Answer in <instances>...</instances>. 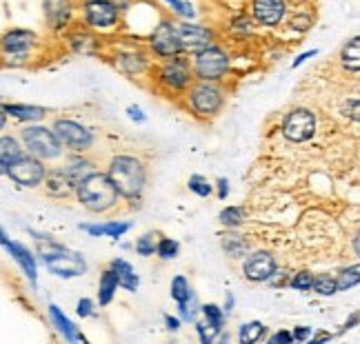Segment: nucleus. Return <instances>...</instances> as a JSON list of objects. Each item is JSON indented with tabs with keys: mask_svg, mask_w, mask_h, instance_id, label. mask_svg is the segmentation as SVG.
<instances>
[{
	"mask_svg": "<svg viewBox=\"0 0 360 344\" xmlns=\"http://www.w3.org/2000/svg\"><path fill=\"white\" fill-rule=\"evenodd\" d=\"M249 13L258 27L276 29L289 13V0H249Z\"/></svg>",
	"mask_w": 360,
	"mask_h": 344,
	"instance_id": "nucleus-16",
	"label": "nucleus"
},
{
	"mask_svg": "<svg viewBox=\"0 0 360 344\" xmlns=\"http://www.w3.org/2000/svg\"><path fill=\"white\" fill-rule=\"evenodd\" d=\"M265 342L267 344H292L294 338H292V331H276L271 336H265Z\"/></svg>",
	"mask_w": 360,
	"mask_h": 344,
	"instance_id": "nucleus-49",
	"label": "nucleus"
},
{
	"mask_svg": "<svg viewBox=\"0 0 360 344\" xmlns=\"http://www.w3.org/2000/svg\"><path fill=\"white\" fill-rule=\"evenodd\" d=\"M358 320H360V313H358V311H352V315H349L347 320H345V324H342V329H340V331H338V336L347 333L349 329H356V326H358Z\"/></svg>",
	"mask_w": 360,
	"mask_h": 344,
	"instance_id": "nucleus-54",
	"label": "nucleus"
},
{
	"mask_svg": "<svg viewBox=\"0 0 360 344\" xmlns=\"http://www.w3.org/2000/svg\"><path fill=\"white\" fill-rule=\"evenodd\" d=\"M114 65H116V69H120L124 76L138 78L143 74H149L151 58H149V53L143 51V49H124V51H118L114 56Z\"/></svg>",
	"mask_w": 360,
	"mask_h": 344,
	"instance_id": "nucleus-19",
	"label": "nucleus"
},
{
	"mask_svg": "<svg viewBox=\"0 0 360 344\" xmlns=\"http://www.w3.org/2000/svg\"><path fill=\"white\" fill-rule=\"evenodd\" d=\"M109 269L114 271L116 280H118V289H124V291L129 293H136L138 289H141V275L136 273L134 265L129 260L124 258H114L112 263H109Z\"/></svg>",
	"mask_w": 360,
	"mask_h": 344,
	"instance_id": "nucleus-25",
	"label": "nucleus"
},
{
	"mask_svg": "<svg viewBox=\"0 0 360 344\" xmlns=\"http://www.w3.org/2000/svg\"><path fill=\"white\" fill-rule=\"evenodd\" d=\"M63 36L67 40V47L72 49L74 53L94 56V53H98V49H101L98 36H96L91 29H87V27H78V29H76V27H69Z\"/></svg>",
	"mask_w": 360,
	"mask_h": 344,
	"instance_id": "nucleus-20",
	"label": "nucleus"
},
{
	"mask_svg": "<svg viewBox=\"0 0 360 344\" xmlns=\"http://www.w3.org/2000/svg\"><path fill=\"white\" fill-rule=\"evenodd\" d=\"M147 49L151 56H156L158 60L180 56V53H183V47H180V40L176 34V22L172 18H162L154 29H151L149 40H147Z\"/></svg>",
	"mask_w": 360,
	"mask_h": 344,
	"instance_id": "nucleus-13",
	"label": "nucleus"
},
{
	"mask_svg": "<svg viewBox=\"0 0 360 344\" xmlns=\"http://www.w3.org/2000/svg\"><path fill=\"white\" fill-rule=\"evenodd\" d=\"M43 18L51 34H65L76 18V0H43Z\"/></svg>",
	"mask_w": 360,
	"mask_h": 344,
	"instance_id": "nucleus-17",
	"label": "nucleus"
},
{
	"mask_svg": "<svg viewBox=\"0 0 360 344\" xmlns=\"http://www.w3.org/2000/svg\"><path fill=\"white\" fill-rule=\"evenodd\" d=\"M254 20L252 16H247V13H238V16H233L229 20V32L236 36V38H247V36H252L254 34Z\"/></svg>",
	"mask_w": 360,
	"mask_h": 344,
	"instance_id": "nucleus-40",
	"label": "nucleus"
},
{
	"mask_svg": "<svg viewBox=\"0 0 360 344\" xmlns=\"http://www.w3.org/2000/svg\"><path fill=\"white\" fill-rule=\"evenodd\" d=\"M198 315H200V302L196 296H191L187 302H180L178 305V318L183 324H189V322L193 324L198 320Z\"/></svg>",
	"mask_w": 360,
	"mask_h": 344,
	"instance_id": "nucleus-41",
	"label": "nucleus"
},
{
	"mask_svg": "<svg viewBox=\"0 0 360 344\" xmlns=\"http://www.w3.org/2000/svg\"><path fill=\"white\" fill-rule=\"evenodd\" d=\"M218 223L223 225L225 229L236 231V229H240L247 223V209H245V206H240V204H229V206H225V209L218 213Z\"/></svg>",
	"mask_w": 360,
	"mask_h": 344,
	"instance_id": "nucleus-31",
	"label": "nucleus"
},
{
	"mask_svg": "<svg viewBox=\"0 0 360 344\" xmlns=\"http://www.w3.org/2000/svg\"><path fill=\"white\" fill-rule=\"evenodd\" d=\"M7 125H9V118H7V114L3 112V109H0V133L7 129Z\"/></svg>",
	"mask_w": 360,
	"mask_h": 344,
	"instance_id": "nucleus-57",
	"label": "nucleus"
},
{
	"mask_svg": "<svg viewBox=\"0 0 360 344\" xmlns=\"http://www.w3.org/2000/svg\"><path fill=\"white\" fill-rule=\"evenodd\" d=\"M316 56H318V51H316V49H309V51L300 53V56H296V58L292 60V69H298V67H302V65L307 62L309 58H316Z\"/></svg>",
	"mask_w": 360,
	"mask_h": 344,
	"instance_id": "nucleus-53",
	"label": "nucleus"
},
{
	"mask_svg": "<svg viewBox=\"0 0 360 344\" xmlns=\"http://www.w3.org/2000/svg\"><path fill=\"white\" fill-rule=\"evenodd\" d=\"M156 256L162 260V263L176 260L180 256V242L176 238H167V236L158 238V242H156Z\"/></svg>",
	"mask_w": 360,
	"mask_h": 344,
	"instance_id": "nucleus-39",
	"label": "nucleus"
},
{
	"mask_svg": "<svg viewBox=\"0 0 360 344\" xmlns=\"http://www.w3.org/2000/svg\"><path fill=\"white\" fill-rule=\"evenodd\" d=\"M214 189H216L218 200H227L229 198V180H227V178H218Z\"/></svg>",
	"mask_w": 360,
	"mask_h": 344,
	"instance_id": "nucleus-51",
	"label": "nucleus"
},
{
	"mask_svg": "<svg viewBox=\"0 0 360 344\" xmlns=\"http://www.w3.org/2000/svg\"><path fill=\"white\" fill-rule=\"evenodd\" d=\"M289 3H298V5H309L314 0H289Z\"/></svg>",
	"mask_w": 360,
	"mask_h": 344,
	"instance_id": "nucleus-59",
	"label": "nucleus"
},
{
	"mask_svg": "<svg viewBox=\"0 0 360 344\" xmlns=\"http://www.w3.org/2000/svg\"><path fill=\"white\" fill-rule=\"evenodd\" d=\"M36 253H38L36 258H40V263L47 267V271L56 275V278L74 280V278H80V275H85L89 269L85 256L67 249L56 238L40 240L36 246Z\"/></svg>",
	"mask_w": 360,
	"mask_h": 344,
	"instance_id": "nucleus-3",
	"label": "nucleus"
},
{
	"mask_svg": "<svg viewBox=\"0 0 360 344\" xmlns=\"http://www.w3.org/2000/svg\"><path fill=\"white\" fill-rule=\"evenodd\" d=\"M156 242H158V233L156 231H145L141 238H136L134 251L141 258H151V256H156Z\"/></svg>",
	"mask_w": 360,
	"mask_h": 344,
	"instance_id": "nucleus-38",
	"label": "nucleus"
},
{
	"mask_svg": "<svg viewBox=\"0 0 360 344\" xmlns=\"http://www.w3.org/2000/svg\"><path fill=\"white\" fill-rule=\"evenodd\" d=\"M40 47V36L25 27H11L0 34V67H27Z\"/></svg>",
	"mask_w": 360,
	"mask_h": 344,
	"instance_id": "nucleus-5",
	"label": "nucleus"
},
{
	"mask_svg": "<svg viewBox=\"0 0 360 344\" xmlns=\"http://www.w3.org/2000/svg\"><path fill=\"white\" fill-rule=\"evenodd\" d=\"M40 189L45 191L47 198H53V200H65L69 196H74V185L67 180V176L63 173L60 167H47V173H45V180L40 185Z\"/></svg>",
	"mask_w": 360,
	"mask_h": 344,
	"instance_id": "nucleus-22",
	"label": "nucleus"
},
{
	"mask_svg": "<svg viewBox=\"0 0 360 344\" xmlns=\"http://www.w3.org/2000/svg\"><path fill=\"white\" fill-rule=\"evenodd\" d=\"M165 5H169L172 13L183 20H196V9L191 7V3L187 0H162Z\"/></svg>",
	"mask_w": 360,
	"mask_h": 344,
	"instance_id": "nucleus-44",
	"label": "nucleus"
},
{
	"mask_svg": "<svg viewBox=\"0 0 360 344\" xmlns=\"http://www.w3.org/2000/svg\"><path fill=\"white\" fill-rule=\"evenodd\" d=\"M176 34L180 40L183 53H196L205 47L216 43V32L207 25H198L196 20H180L176 22Z\"/></svg>",
	"mask_w": 360,
	"mask_h": 344,
	"instance_id": "nucleus-15",
	"label": "nucleus"
},
{
	"mask_svg": "<svg viewBox=\"0 0 360 344\" xmlns=\"http://www.w3.org/2000/svg\"><path fill=\"white\" fill-rule=\"evenodd\" d=\"M233 307H236V298H233V291H227L225 293V305H223L225 315H229L233 311Z\"/></svg>",
	"mask_w": 360,
	"mask_h": 344,
	"instance_id": "nucleus-55",
	"label": "nucleus"
},
{
	"mask_svg": "<svg viewBox=\"0 0 360 344\" xmlns=\"http://www.w3.org/2000/svg\"><path fill=\"white\" fill-rule=\"evenodd\" d=\"M114 183L118 196L127 202H141L147 189V167L141 158L129 154H118L109 160L105 171Z\"/></svg>",
	"mask_w": 360,
	"mask_h": 344,
	"instance_id": "nucleus-1",
	"label": "nucleus"
},
{
	"mask_svg": "<svg viewBox=\"0 0 360 344\" xmlns=\"http://www.w3.org/2000/svg\"><path fill=\"white\" fill-rule=\"evenodd\" d=\"M45 173H47V162L22 151V154L9 164L5 178H9L18 189H40V185L45 180Z\"/></svg>",
	"mask_w": 360,
	"mask_h": 344,
	"instance_id": "nucleus-12",
	"label": "nucleus"
},
{
	"mask_svg": "<svg viewBox=\"0 0 360 344\" xmlns=\"http://www.w3.org/2000/svg\"><path fill=\"white\" fill-rule=\"evenodd\" d=\"M220 244H223V251L233 260H243L249 251H252V244H249V240L245 236H240V233H227Z\"/></svg>",
	"mask_w": 360,
	"mask_h": 344,
	"instance_id": "nucleus-30",
	"label": "nucleus"
},
{
	"mask_svg": "<svg viewBox=\"0 0 360 344\" xmlns=\"http://www.w3.org/2000/svg\"><path fill=\"white\" fill-rule=\"evenodd\" d=\"M311 282H314V273L309 269H302V271H296L289 275L287 286H292L294 291L307 293V291H311Z\"/></svg>",
	"mask_w": 360,
	"mask_h": 344,
	"instance_id": "nucleus-43",
	"label": "nucleus"
},
{
	"mask_svg": "<svg viewBox=\"0 0 360 344\" xmlns=\"http://www.w3.org/2000/svg\"><path fill=\"white\" fill-rule=\"evenodd\" d=\"M314 25H316V16H314L311 11H307V9H298V11L292 13V16H289V29L296 32V34L311 32Z\"/></svg>",
	"mask_w": 360,
	"mask_h": 344,
	"instance_id": "nucleus-37",
	"label": "nucleus"
},
{
	"mask_svg": "<svg viewBox=\"0 0 360 344\" xmlns=\"http://www.w3.org/2000/svg\"><path fill=\"white\" fill-rule=\"evenodd\" d=\"M149 76L154 80L156 89L162 93L172 95H185V91L193 85V72H191V60L187 58V53H180V56H172L160 60L156 67L151 65Z\"/></svg>",
	"mask_w": 360,
	"mask_h": 344,
	"instance_id": "nucleus-4",
	"label": "nucleus"
},
{
	"mask_svg": "<svg viewBox=\"0 0 360 344\" xmlns=\"http://www.w3.org/2000/svg\"><path fill=\"white\" fill-rule=\"evenodd\" d=\"M231 69V56L225 47L210 45L196 53H191V72L196 80L205 82H220Z\"/></svg>",
	"mask_w": 360,
	"mask_h": 344,
	"instance_id": "nucleus-8",
	"label": "nucleus"
},
{
	"mask_svg": "<svg viewBox=\"0 0 360 344\" xmlns=\"http://www.w3.org/2000/svg\"><path fill=\"white\" fill-rule=\"evenodd\" d=\"M311 333H314V329H311V326H294V329H292V338H294V342H309Z\"/></svg>",
	"mask_w": 360,
	"mask_h": 344,
	"instance_id": "nucleus-50",
	"label": "nucleus"
},
{
	"mask_svg": "<svg viewBox=\"0 0 360 344\" xmlns=\"http://www.w3.org/2000/svg\"><path fill=\"white\" fill-rule=\"evenodd\" d=\"M0 109L7 114L9 120H16L20 125H32V122H43L49 114L47 107L30 105V102H0Z\"/></svg>",
	"mask_w": 360,
	"mask_h": 344,
	"instance_id": "nucleus-21",
	"label": "nucleus"
},
{
	"mask_svg": "<svg viewBox=\"0 0 360 344\" xmlns=\"http://www.w3.org/2000/svg\"><path fill=\"white\" fill-rule=\"evenodd\" d=\"M278 267V258H276L271 251L267 249H256V251H249L243 260V275L245 280L249 282H267L269 275L276 271Z\"/></svg>",
	"mask_w": 360,
	"mask_h": 344,
	"instance_id": "nucleus-18",
	"label": "nucleus"
},
{
	"mask_svg": "<svg viewBox=\"0 0 360 344\" xmlns=\"http://www.w3.org/2000/svg\"><path fill=\"white\" fill-rule=\"evenodd\" d=\"M267 336V326L260 320H249L238 326V340L240 344H256L260 340H265Z\"/></svg>",
	"mask_w": 360,
	"mask_h": 344,
	"instance_id": "nucleus-32",
	"label": "nucleus"
},
{
	"mask_svg": "<svg viewBox=\"0 0 360 344\" xmlns=\"http://www.w3.org/2000/svg\"><path fill=\"white\" fill-rule=\"evenodd\" d=\"M193 329H196L198 340H200L202 344H212V342L218 338V331H216V329L210 326L205 320H196V322H193Z\"/></svg>",
	"mask_w": 360,
	"mask_h": 344,
	"instance_id": "nucleus-46",
	"label": "nucleus"
},
{
	"mask_svg": "<svg viewBox=\"0 0 360 344\" xmlns=\"http://www.w3.org/2000/svg\"><path fill=\"white\" fill-rule=\"evenodd\" d=\"M0 246H3V249L11 256L13 263L20 267L22 275L30 280V284L36 286L38 284V258H36V253L27 244H22L18 240H11L3 225H0Z\"/></svg>",
	"mask_w": 360,
	"mask_h": 344,
	"instance_id": "nucleus-14",
	"label": "nucleus"
},
{
	"mask_svg": "<svg viewBox=\"0 0 360 344\" xmlns=\"http://www.w3.org/2000/svg\"><path fill=\"white\" fill-rule=\"evenodd\" d=\"M314 344H321V342H329V340H334V336L331 333H327V331H318V333H311V338H309Z\"/></svg>",
	"mask_w": 360,
	"mask_h": 344,
	"instance_id": "nucleus-56",
	"label": "nucleus"
},
{
	"mask_svg": "<svg viewBox=\"0 0 360 344\" xmlns=\"http://www.w3.org/2000/svg\"><path fill=\"white\" fill-rule=\"evenodd\" d=\"M51 131L56 133L63 149L72 154H89L96 145V133L74 118H56L51 122Z\"/></svg>",
	"mask_w": 360,
	"mask_h": 344,
	"instance_id": "nucleus-11",
	"label": "nucleus"
},
{
	"mask_svg": "<svg viewBox=\"0 0 360 344\" xmlns=\"http://www.w3.org/2000/svg\"><path fill=\"white\" fill-rule=\"evenodd\" d=\"M74 196L80 202L82 209H87L91 213H109L114 211L120 204V196L114 187V183L109 180V176L105 171H91L76 185Z\"/></svg>",
	"mask_w": 360,
	"mask_h": 344,
	"instance_id": "nucleus-2",
	"label": "nucleus"
},
{
	"mask_svg": "<svg viewBox=\"0 0 360 344\" xmlns=\"http://www.w3.org/2000/svg\"><path fill=\"white\" fill-rule=\"evenodd\" d=\"M78 229L89 233L91 238L120 240L131 231V223H124V220H107V223H98V225H78Z\"/></svg>",
	"mask_w": 360,
	"mask_h": 344,
	"instance_id": "nucleus-24",
	"label": "nucleus"
},
{
	"mask_svg": "<svg viewBox=\"0 0 360 344\" xmlns=\"http://www.w3.org/2000/svg\"><path fill=\"white\" fill-rule=\"evenodd\" d=\"M47 315H49V320H51V324L56 326V331L67 340V342H85L87 338H85V333L80 331V329L67 318V313L58 307V305H49L47 307Z\"/></svg>",
	"mask_w": 360,
	"mask_h": 344,
	"instance_id": "nucleus-23",
	"label": "nucleus"
},
{
	"mask_svg": "<svg viewBox=\"0 0 360 344\" xmlns=\"http://www.w3.org/2000/svg\"><path fill=\"white\" fill-rule=\"evenodd\" d=\"M289 275H292V271H289V269L276 267V271L269 275L267 284H271L274 289H283V286H287V282H289Z\"/></svg>",
	"mask_w": 360,
	"mask_h": 344,
	"instance_id": "nucleus-47",
	"label": "nucleus"
},
{
	"mask_svg": "<svg viewBox=\"0 0 360 344\" xmlns=\"http://www.w3.org/2000/svg\"><path fill=\"white\" fill-rule=\"evenodd\" d=\"M187 189L191 191L193 196H198V198H210L214 194V185L207 180V176H200V173L189 176Z\"/></svg>",
	"mask_w": 360,
	"mask_h": 344,
	"instance_id": "nucleus-42",
	"label": "nucleus"
},
{
	"mask_svg": "<svg viewBox=\"0 0 360 344\" xmlns=\"http://www.w3.org/2000/svg\"><path fill=\"white\" fill-rule=\"evenodd\" d=\"M118 293V280L112 269H105L101 273V280H98V305L101 307H109L114 302Z\"/></svg>",
	"mask_w": 360,
	"mask_h": 344,
	"instance_id": "nucleus-29",
	"label": "nucleus"
},
{
	"mask_svg": "<svg viewBox=\"0 0 360 344\" xmlns=\"http://www.w3.org/2000/svg\"><path fill=\"white\" fill-rule=\"evenodd\" d=\"M127 118L131 122H136V125H145V122H147V114L143 112V107H138V105L127 107Z\"/></svg>",
	"mask_w": 360,
	"mask_h": 344,
	"instance_id": "nucleus-48",
	"label": "nucleus"
},
{
	"mask_svg": "<svg viewBox=\"0 0 360 344\" xmlns=\"http://www.w3.org/2000/svg\"><path fill=\"white\" fill-rule=\"evenodd\" d=\"M60 169H63V173L67 176V180L72 183L74 189H76V185L82 180V178L89 176L91 171H96V162L89 160L85 154H72V156H69V158L60 164Z\"/></svg>",
	"mask_w": 360,
	"mask_h": 344,
	"instance_id": "nucleus-26",
	"label": "nucleus"
},
{
	"mask_svg": "<svg viewBox=\"0 0 360 344\" xmlns=\"http://www.w3.org/2000/svg\"><path fill=\"white\" fill-rule=\"evenodd\" d=\"M22 145L18 140V135L11 133H0V178L7 176L9 164L22 154Z\"/></svg>",
	"mask_w": 360,
	"mask_h": 344,
	"instance_id": "nucleus-28",
	"label": "nucleus"
},
{
	"mask_svg": "<svg viewBox=\"0 0 360 344\" xmlns=\"http://www.w3.org/2000/svg\"><path fill=\"white\" fill-rule=\"evenodd\" d=\"M169 296L172 300L176 302V305H180V302H187L191 296H193V289H191V282L187 275L178 273L172 278V284H169Z\"/></svg>",
	"mask_w": 360,
	"mask_h": 344,
	"instance_id": "nucleus-34",
	"label": "nucleus"
},
{
	"mask_svg": "<svg viewBox=\"0 0 360 344\" xmlns=\"http://www.w3.org/2000/svg\"><path fill=\"white\" fill-rule=\"evenodd\" d=\"M162 320H165V326H167V331L172 333H178L180 331V326H183V322H180L178 315H162Z\"/></svg>",
	"mask_w": 360,
	"mask_h": 344,
	"instance_id": "nucleus-52",
	"label": "nucleus"
},
{
	"mask_svg": "<svg viewBox=\"0 0 360 344\" xmlns=\"http://www.w3.org/2000/svg\"><path fill=\"white\" fill-rule=\"evenodd\" d=\"M336 286H338V291H349V289H356L358 282H360V267L358 263L349 265V267H342L336 275Z\"/></svg>",
	"mask_w": 360,
	"mask_h": 344,
	"instance_id": "nucleus-36",
	"label": "nucleus"
},
{
	"mask_svg": "<svg viewBox=\"0 0 360 344\" xmlns=\"http://www.w3.org/2000/svg\"><path fill=\"white\" fill-rule=\"evenodd\" d=\"M352 249H354V256L358 258V256H360V240H358V233H356L354 240H352Z\"/></svg>",
	"mask_w": 360,
	"mask_h": 344,
	"instance_id": "nucleus-58",
	"label": "nucleus"
},
{
	"mask_svg": "<svg viewBox=\"0 0 360 344\" xmlns=\"http://www.w3.org/2000/svg\"><path fill=\"white\" fill-rule=\"evenodd\" d=\"M185 100L189 112L200 120H212L225 109L227 93L220 82L193 80V85L185 91Z\"/></svg>",
	"mask_w": 360,
	"mask_h": 344,
	"instance_id": "nucleus-6",
	"label": "nucleus"
},
{
	"mask_svg": "<svg viewBox=\"0 0 360 344\" xmlns=\"http://www.w3.org/2000/svg\"><path fill=\"white\" fill-rule=\"evenodd\" d=\"M18 140L25 149V154L36 156L43 162H53L60 160L65 149L58 143L56 133L51 131V127L43 125V122H32V125H22L18 131Z\"/></svg>",
	"mask_w": 360,
	"mask_h": 344,
	"instance_id": "nucleus-7",
	"label": "nucleus"
},
{
	"mask_svg": "<svg viewBox=\"0 0 360 344\" xmlns=\"http://www.w3.org/2000/svg\"><path fill=\"white\" fill-rule=\"evenodd\" d=\"M200 315H202V320H205L207 324H210V326H214L218 333L223 331L225 324H227V315H225L223 307L214 305V302H207V305H200Z\"/></svg>",
	"mask_w": 360,
	"mask_h": 344,
	"instance_id": "nucleus-33",
	"label": "nucleus"
},
{
	"mask_svg": "<svg viewBox=\"0 0 360 344\" xmlns=\"http://www.w3.org/2000/svg\"><path fill=\"white\" fill-rule=\"evenodd\" d=\"M120 9L114 0H82L80 16L82 27H87L94 34L114 32L120 25Z\"/></svg>",
	"mask_w": 360,
	"mask_h": 344,
	"instance_id": "nucleus-10",
	"label": "nucleus"
},
{
	"mask_svg": "<svg viewBox=\"0 0 360 344\" xmlns=\"http://www.w3.org/2000/svg\"><path fill=\"white\" fill-rule=\"evenodd\" d=\"M76 315L82 320H87V318H96L98 315V309H96V302L91 298H80L76 302Z\"/></svg>",
	"mask_w": 360,
	"mask_h": 344,
	"instance_id": "nucleus-45",
	"label": "nucleus"
},
{
	"mask_svg": "<svg viewBox=\"0 0 360 344\" xmlns=\"http://www.w3.org/2000/svg\"><path fill=\"white\" fill-rule=\"evenodd\" d=\"M281 133L287 143L304 145L316 138L318 133V116L309 107H294L285 114L281 122Z\"/></svg>",
	"mask_w": 360,
	"mask_h": 344,
	"instance_id": "nucleus-9",
	"label": "nucleus"
},
{
	"mask_svg": "<svg viewBox=\"0 0 360 344\" xmlns=\"http://www.w3.org/2000/svg\"><path fill=\"white\" fill-rule=\"evenodd\" d=\"M311 291L321 298H331L338 293V286H336V278L331 273H316L314 275V282H311Z\"/></svg>",
	"mask_w": 360,
	"mask_h": 344,
	"instance_id": "nucleus-35",
	"label": "nucleus"
},
{
	"mask_svg": "<svg viewBox=\"0 0 360 344\" xmlns=\"http://www.w3.org/2000/svg\"><path fill=\"white\" fill-rule=\"evenodd\" d=\"M338 62L345 74L358 78V72H360V38L358 36H352L347 43L340 47Z\"/></svg>",
	"mask_w": 360,
	"mask_h": 344,
	"instance_id": "nucleus-27",
	"label": "nucleus"
}]
</instances>
